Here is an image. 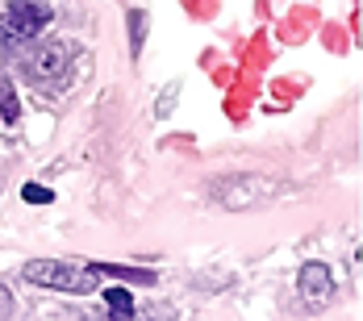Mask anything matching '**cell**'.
Masks as SVG:
<instances>
[{
    "mask_svg": "<svg viewBox=\"0 0 363 321\" xmlns=\"http://www.w3.org/2000/svg\"><path fill=\"white\" fill-rule=\"evenodd\" d=\"M21 196H26L30 205H50V188H42V184H26Z\"/></svg>",
    "mask_w": 363,
    "mask_h": 321,
    "instance_id": "52a82bcc",
    "label": "cell"
},
{
    "mask_svg": "<svg viewBox=\"0 0 363 321\" xmlns=\"http://www.w3.org/2000/svg\"><path fill=\"white\" fill-rule=\"evenodd\" d=\"M0 113H4L9 121H17V113H21V105H17V96L9 92V84H0Z\"/></svg>",
    "mask_w": 363,
    "mask_h": 321,
    "instance_id": "8992f818",
    "label": "cell"
},
{
    "mask_svg": "<svg viewBox=\"0 0 363 321\" xmlns=\"http://www.w3.org/2000/svg\"><path fill=\"white\" fill-rule=\"evenodd\" d=\"M67 63H72V46L67 42H42V46H34L26 55V72L34 79H55L59 72H67Z\"/></svg>",
    "mask_w": 363,
    "mask_h": 321,
    "instance_id": "3957f363",
    "label": "cell"
},
{
    "mask_svg": "<svg viewBox=\"0 0 363 321\" xmlns=\"http://www.w3.org/2000/svg\"><path fill=\"white\" fill-rule=\"evenodd\" d=\"M105 305H109V321H134V296L125 288H109Z\"/></svg>",
    "mask_w": 363,
    "mask_h": 321,
    "instance_id": "5b68a950",
    "label": "cell"
},
{
    "mask_svg": "<svg viewBox=\"0 0 363 321\" xmlns=\"http://www.w3.org/2000/svg\"><path fill=\"white\" fill-rule=\"evenodd\" d=\"M143 26H146V17L143 13H134V17H130V46H134V55H138V50H143Z\"/></svg>",
    "mask_w": 363,
    "mask_h": 321,
    "instance_id": "ba28073f",
    "label": "cell"
},
{
    "mask_svg": "<svg viewBox=\"0 0 363 321\" xmlns=\"http://www.w3.org/2000/svg\"><path fill=\"white\" fill-rule=\"evenodd\" d=\"M21 276L38 288H59V292H92L101 284L96 267H79V263H63V259H30L21 267Z\"/></svg>",
    "mask_w": 363,
    "mask_h": 321,
    "instance_id": "6da1fadb",
    "label": "cell"
},
{
    "mask_svg": "<svg viewBox=\"0 0 363 321\" xmlns=\"http://www.w3.org/2000/svg\"><path fill=\"white\" fill-rule=\"evenodd\" d=\"M50 17H55L50 4H38V0H13L9 13H4V34H13L17 42H34Z\"/></svg>",
    "mask_w": 363,
    "mask_h": 321,
    "instance_id": "7a4b0ae2",
    "label": "cell"
},
{
    "mask_svg": "<svg viewBox=\"0 0 363 321\" xmlns=\"http://www.w3.org/2000/svg\"><path fill=\"white\" fill-rule=\"evenodd\" d=\"M296 288H301V296L318 309V305H326L330 296H334V276H330L326 263H305L301 276H296Z\"/></svg>",
    "mask_w": 363,
    "mask_h": 321,
    "instance_id": "277c9868",
    "label": "cell"
},
{
    "mask_svg": "<svg viewBox=\"0 0 363 321\" xmlns=\"http://www.w3.org/2000/svg\"><path fill=\"white\" fill-rule=\"evenodd\" d=\"M9 313H13V292H9V288L0 284V321L9 317Z\"/></svg>",
    "mask_w": 363,
    "mask_h": 321,
    "instance_id": "9c48e42d",
    "label": "cell"
}]
</instances>
